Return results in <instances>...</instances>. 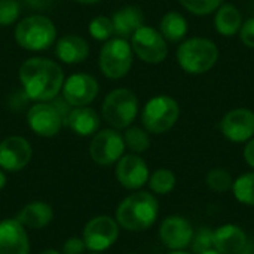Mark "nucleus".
Listing matches in <instances>:
<instances>
[{"instance_id": "4be33fe9", "label": "nucleus", "mask_w": 254, "mask_h": 254, "mask_svg": "<svg viewBox=\"0 0 254 254\" xmlns=\"http://www.w3.org/2000/svg\"><path fill=\"white\" fill-rule=\"evenodd\" d=\"M65 124L74 134L80 137H89L94 135L95 131L100 128V116L94 109L88 106L74 107L73 110H70Z\"/></svg>"}, {"instance_id": "37998d69", "label": "nucleus", "mask_w": 254, "mask_h": 254, "mask_svg": "<svg viewBox=\"0 0 254 254\" xmlns=\"http://www.w3.org/2000/svg\"><path fill=\"white\" fill-rule=\"evenodd\" d=\"M127 254H138V253H127Z\"/></svg>"}, {"instance_id": "ddd939ff", "label": "nucleus", "mask_w": 254, "mask_h": 254, "mask_svg": "<svg viewBox=\"0 0 254 254\" xmlns=\"http://www.w3.org/2000/svg\"><path fill=\"white\" fill-rule=\"evenodd\" d=\"M33 156L30 141L21 135H10L0 141V168L7 173L24 170Z\"/></svg>"}, {"instance_id": "7ed1b4c3", "label": "nucleus", "mask_w": 254, "mask_h": 254, "mask_svg": "<svg viewBox=\"0 0 254 254\" xmlns=\"http://www.w3.org/2000/svg\"><path fill=\"white\" fill-rule=\"evenodd\" d=\"M217 45L205 37H190L177 48V63L188 74H204L210 71L219 60Z\"/></svg>"}, {"instance_id": "e433bc0d", "label": "nucleus", "mask_w": 254, "mask_h": 254, "mask_svg": "<svg viewBox=\"0 0 254 254\" xmlns=\"http://www.w3.org/2000/svg\"><path fill=\"white\" fill-rule=\"evenodd\" d=\"M6 183H7V177L6 174L3 173V170L0 168V190H3L6 188Z\"/></svg>"}, {"instance_id": "412c9836", "label": "nucleus", "mask_w": 254, "mask_h": 254, "mask_svg": "<svg viewBox=\"0 0 254 254\" xmlns=\"http://www.w3.org/2000/svg\"><path fill=\"white\" fill-rule=\"evenodd\" d=\"M113 33L118 37H131L140 27L144 25V15L137 6H125L116 10L112 16Z\"/></svg>"}, {"instance_id": "6e6552de", "label": "nucleus", "mask_w": 254, "mask_h": 254, "mask_svg": "<svg viewBox=\"0 0 254 254\" xmlns=\"http://www.w3.org/2000/svg\"><path fill=\"white\" fill-rule=\"evenodd\" d=\"M119 238V225L110 216H97L88 220L83 228L82 240L86 250L103 253L112 249Z\"/></svg>"}, {"instance_id": "a19ab883", "label": "nucleus", "mask_w": 254, "mask_h": 254, "mask_svg": "<svg viewBox=\"0 0 254 254\" xmlns=\"http://www.w3.org/2000/svg\"><path fill=\"white\" fill-rule=\"evenodd\" d=\"M202 254H222V253H220V252H217V250H214V249H213V250H208V252H205V253H202Z\"/></svg>"}, {"instance_id": "a211bd4d", "label": "nucleus", "mask_w": 254, "mask_h": 254, "mask_svg": "<svg viewBox=\"0 0 254 254\" xmlns=\"http://www.w3.org/2000/svg\"><path fill=\"white\" fill-rule=\"evenodd\" d=\"M246 231L234 223H226L214 229V250L222 254H246L249 249Z\"/></svg>"}, {"instance_id": "9b49d317", "label": "nucleus", "mask_w": 254, "mask_h": 254, "mask_svg": "<svg viewBox=\"0 0 254 254\" xmlns=\"http://www.w3.org/2000/svg\"><path fill=\"white\" fill-rule=\"evenodd\" d=\"M195 228L183 216H168L159 226V240L170 252L186 250L190 247Z\"/></svg>"}, {"instance_id": "393cba45", "label": "nucleus", "mask_w": 254, "mask_h": 254, "mask_svg": "<svg viewBox=\"0 0 254 254\" xmlns=\"http://www.w3.org/2000/svg\"><path fill=\"white\" fill-rule=\"evenodd\" d=\"M149 189L153 195H168L176 189L177 177L170 168H158L149 176Z\"/></svg>"}, {"instance_id": "f8f14e48", "label": "nucleus", "mask_w": 254, "mask_h": 254, "mask_svg": "<svg viewBox=\"0 0 254 254\" xmlns=\"http://www.w3.org/2000/svg\"><path fill=\"white\" fill-rule=\"evenodd\" d=\"M98 82L86 73H74L63 83V98L73 107L89 106L98 95Z\"/></svg>"}, {"instance_id": "bb28decb", "label": "nucleus", "mask_w": 254, "mask_h": 254, "mask_svg": "<svg viewBox=\"0 0 254 254\" xmlns=\"http://www.w3.org/2000/svg\"><path fill=\"white\" fill-rule=\"evenodd\" d=\"M125 147L131 150V153H144L150 147V137L149 132L140 127H128L124 134Z\"/></svg>"}, {"instance_id": "dca6fc26", "label": "nucleus", "mask_w": 254, "mask_h": 254, "mask_svg": "<svg viewBox=\"0 0 254 254\" xmlns=\"http://www.w3.org/2000/svg\"><path fill=\"white\" fill-rule=\"evenodd\" d=\"M27 124L34 134L49 138L61 131L64 122L54 104L36 103L27 112Z\"/></svg>"}, {"instance_id": "c756f323", "label": "nucleus", "mask_w": 254, "mask_h": 254, "mask_svg": "<svg viewBox=\"0 0 254 254\" xmlns=\"http://www.w3.org/2000/svg\"><path fill=\"white\" fill-rule=\"evenodd\" d=\"M89 34L95 39V40H100V42H107L109 39H112V36L115 34L113 33V22H112V18L109 16H104V15H100V16H95L91 22H89Z\"/></svg>"}, {"instance_id": "20e7f679", "label": "nucleus", "mask_w": 254, "mask_h": 254, "mask_svg": "<svg viewBox=\"0 0 254 254\" xmlns=\"http://www.w3.org/2000/svg\"><path fill=\"white\" fill-rule=\"evenodd\" d=\"M57 39V28L51 18L36 13L25 16L15 27L16 43L27 51H46Z\"/></svg>"}, {"instance_id": "2f4dec72", "label": "nucleus", "mask_w": 254, "mask_h": 254, "mask_svg": "<svg viewBox=\"0 0 254 254\" xmlns=\"http://www.w3.org/2000/svg\"><path fill=\"white\" fill-rule=\"evenodd\" d=\"M21 7L16 0H0V25H12L19 16Z\"/></svg>"}, {"instance_id": "c85d7f7f", "label": "nucleus", "mask_w": 254, "mask_h": 254, "mask_svg": "<svg viewBox=\"0 0 254 254\" xmlns=\"http://www.w3.org/2000/svg\"><path fill=\"white\" fill-rule=\"evenodd\" d=\"M213 249H214V229L208 226L198 228L190 243V253L202 254Z\"/></svg>"}, {"instance_id": "f257e3e1", "label": "nucleus", "mask_w": 254, "mask_h": 254, "mask_svg": "<svg viewBox=\"0 0 254 254\" xmlns=\"http://www.w3.org/2000/svg\"><path fill=\"white\" fill-rule=\"evenodd\" d=\"M18 76L24 94L36 103H49L57 98L64 83V73L60 64L42 57L25 60L19 67Z\"/></svg>"}, {"instance_id": "5701e85b", "label": "nucleus", "mask_w": 254, "mask_h": 254, "mask_svg": "<svg viewBox=\"0 0 254 254\" xmlns=\"http://www.w3.org/2000/svg\"><path fill=\"white\" fill-rule=\"evenodd\" d=\"M241 10L234 4H222L214 15V27L216 31L225 37H232L240 33L243 25Z\"/></svg>"}, {"instance_id": "2eb2a0df", "label": "nucleus", "mask_w": 254, "mask_h": 254, "mask_svg": "<svg viewBox=\"0 0 254 254\" xmlns=\"http://www.w3.org/2000/svg\"><path fill=\"white\" fill-rule=\"evenodd\" d=\"M220 131L232 143H247L254 137V112L244 107L228 112L220 122Z\"/></svg>"}, {"instance_id": "79ce46f5", "label": "nucleus", "mask_w": 254, "mask_h": 254, "mask_svg": "<svg viewBox=\"0 0 254 254\" xmlns=\"http://www.w3.org/2000/svg\"><path fill=\"white\" fill-rule=\"evenodd\" d=\"M89 254H103V253H95V252H91Z\"/></svg>"}, {"instance_id": "f3484780", "label": "nucleus", "mask_w": 254, "mask_h": 254, "mask_svg": "<svg viewBox=\"0 0 254 254\" xmlns=\"http://www.w3.org/2000/svg\"><path fill=\"white\" fill-rule=\"evenodd\" d=\"M0 254H30L27 231L16 219L0 222Z\"/></svg>"}, {"instance_id": "ea45409f", "label": "nucleus", "mask_w": 254, "mask_h": 254, "mask_svg": "<svg viewBox=\"0 0 254 254\" xmlns=\"http://www.w3.org/2000/svg\"><path fill=\"white\" fill-rule=\"evenodd\" d=\"M167 254H193V253L186 252V250H177V252H170V253H167Z\"/></svg>"}, {"instance_id": "c9c22d12", "label": "nucleus", "mask_w": 254, "mask_h": 254, "mask_svg": "<svg viewBox=\"0 0 254 254\" xmlns=\"http://www.w3.org/2000/svg\"><path fill=\"white\" fill-rule=\"evenodd\" d=\"M28 3V6L31 7H36V9H43L49 4L51 0H25Z\"/></svg>"}, {"instance_id": "6ab92c4d", "label": "nucleus", "mask_w": 254, "mask_h": 254, "mask_svg": "<svg viewBox=\"0 0 254 254\" xmlns=\"http://www.w3.org/2000/svg\"><path fill=\"white\" fill-rule=\"evenodd\" d=\"M55 55L65 64H79L89 57V45L77 34H65L57 42Z\"/></svg>"}, {"instance_id": "58836bf2", "label": "nucleus", "mask_w": 254, "mask_h": 254, "mask_svg": "<svg viewBox=\"0 0 254 254\" xmlns=\"http://www.w3.org/2000/svg\"><path fill=\"white\" fill-rule=\"evenodd\" d=\"M39 254H61V253H60V252H57V250H54V249H48V250L40 252Z\"/></svg>"}, {"instance_id": "1a4fd4ad", "label": "nucleus", "mask_w": 254, "mask_h": 254, "mask_svg": "<svg viewBox=\"0 0 254 254\" xmlns=\"http://www.w3.org/2000/svg\"><path fill=\"white\" fill-rule=\"evenodd\" d=\"M125 149L124 135L115 128H106L94 134L89 144V156L95 164L109 167L124 156Z\"/></svg>"}, {"instance_id": "4c0bfd02", "label": "nucleus", "mask_w": 254, "mask_h": 254, "mask_svg": "<svg viewBox=\"0 0 254 254\" xmlns=\"http://www.w3.org/2000/svg\"><path fill=\"white\" fill-rule=\"evenodd\" d=\"M74 1H77V3H80V4H95V3H98L100 0H74Z\"/></svg>"}, {"instance_id": "473e14b6", "label": "nucleus", "mask_w": 254, "mask_h": 254, "mask_svg": "<svg viewBox=\"0 0 254 254\" xmlns=\"http://www.w3.org/2000/svg\"><path fill=\"white\" fill-rule=\"evenodd\" d=\"M86 246L82 238L79 237H71L64 241L61 254H85Z\"/></svg>"}, {"instance_id": "0eeeda50", "label": "nucleus", "mask_w": 254, "mask_h": 254, "mask_svg": "<svg viewBox=\"0 0 254 254\" xmlns=\"http://www.w3.org/2000/svg\"><path fill=\"white\" fill-rule=\"evenodd\" d=\"M132 61L134 52L131 43L122 37L109 39L100 51V70L112 80L125 77L132 67Z\"/></svg>"}, {"instance_id": "423d86ee", "label": "nucleus", "mask_w": 254, "mask_h": 254, "mask_svg": "<svg viewBox=\"0 0 254 254\" xmlns=\"http://www.w3.org/2000/svg\"><path fill=\"white\" fill-rule=\"evenodd\" d=\"M179 116L180 107L173 97L156 95L146 103L141 112V124L150 134H164L177 124Z\"/></svg>"}, {"instance_id": "7c9ffc66", "label": "nucleus", "mask_w": 254, "mask_h": 254, "mask_svg": "<svg viewBox=\"0 0 254 254\" xmlns=\"http://www.w3.org/2000/svg\"><path fill=\"white\" fill-rule=\"evenodd\" d=\"M179 1L186 10L198 16H204L216 12L223 3V0H179Z\"/></svg>"}, {"instance_id": "39448f33", "label": "nucleus", "mask_w": 254, "mask_h": 254, "mask_svg": "<svg viewBox=\"0 0 254 254\" xmlns=\"http://www.w3.org/2000/svg\"><path fill=\"white\" fill-rule=\"evenodd\" d=\"M103 119L115 129H127L135 121L138 113V98L127 88H118L109 92L101 106Z\"/></svg>"}, {"instance_id": "aec40b11", "label": "nucleus", "mask_w": 254, "mask_h": 254, "mask_svg": "<svg viewBox=\"0 0 254 254\" xmlns=\"http://www.w3.org/2000/svg\"><path fill=\"white\" fill-rule=\"evenodd\" d=\"M25 229H42L54 219V210L49 204L34 201L22 207L15 217Z\"/></svg>"}, {"instance_id": "b1692460", "label": "nucleus", "mask_w": 254, "mask_h": 254, "mask_svg": "<svg viewBox=\"0 0 254 254\" xmlns=\"http://www.w3.org/2000/svg\"><path fill=\"white\" fill-rule=\"evenodd\" d=\"M188 30H189V27H188L186 18L180 12H177V10L167 12L162 16L161 24H159L161 34L164 36L165 40H168L171 43L182 42L186 37Z\"/></svg>"}, {"instance_id": "a878e982", "label": "nucleus", "mask_w": 254, "mask_h": 254, "mask_svg": "<svg viewBox=\"0 0 254 254\" xmlns=\"http://www.w3.org/2000/svg\"><path fill=\"white\" fill-rule=\"evenodd\" d=\"M232 193L240 204L254 207V171L244 173L234 180Z\"/></svg>"}, {"instance_id": "f03ea898", "label": "nucleus", "mask_w": 254, "mask_h": 254, "mask_svg": "<svg viewBox=\"0 0 254 254\" xmlns=\"http://www.w3.org/2000/svg\"><path fill=\"white\" fill-rule=\"evenodd\" d=\"M159 216V202L152 192L135 190L116 208L115 220L129 232H143L155 225Z\"/></svg>"}, {"instance_id": "f704fd0d", "label": "nucleus", "mask_w": 254, "mask_h": 254, "mask_svg": "<svg viewBox=\"0 0 254 254\" xmlns=\"http://www.w3.org/2000/svg\"><path fill=\"white\" fill-rule=\"evenodd\" d=\"M244 161L247 162V165L254 170V137L252 140H249L244 146Z\"/></svg>"}, {"instance_id": "cd10ccee", "label": "nucleus", "mask_w": 254, "mask_h": 254, "mask_svg": "<svg viewBox=\"0 0 254 254\" xmlns=\"http://www.w3.org/2000/svg\"><path fill=\"white\" fill-rule=\"evenodd\" d=\"M234 180L235 179L232 177V174L226 168H220V167L210 170L205 176V185L208 186V189H211L216 193H226L232 190Z\"/></svg>"}, {"instance_id": "4468645a", "label": "nucleus", "mask_w": 254, "mask_h": 254, "mask_svg": "<svg viewBox=\"0 0 254 254\" xmlns=\"http://www.w3.org/2000/svg\"><path fill=\"white\" fill-rule=\"evenodd\" d=\"M116 180L124 189L128 190H140L144 185L149 182V167L146 161L137 155V153H129L124 155L118 162H116Z\"/></svg>"}, {"instance_id": "72a5a7b5", "label": "nucleus", "mask_w": 254, "mask_h": 254, "mask_svg": "<svg viewBox=\"0 0 254 254\" xmlns=\"http://www.w3.org/2000/svg\"><path fill=\"white\" fill-rule=\"evenodd\" d=\"M240 39L247 48H254V16L243 22L240 30Z\"/></svg>"}, {"instance_id": "9d476101", "label": "nucleus", "mask_w": 254, "mask_h": 254, "mask_svg": "<svg viewBox=\"0 0 254 254\" xmlns=\"http://www.w3.org/2000/svg\"><path fill=\"white\" fill-rule=\"evenodd\" d=\"M131 48L132 52L147 64H159L168 55L167 40L161 31L147 25L140 27L131 36Z\"/></svg>"}]
</instances>
